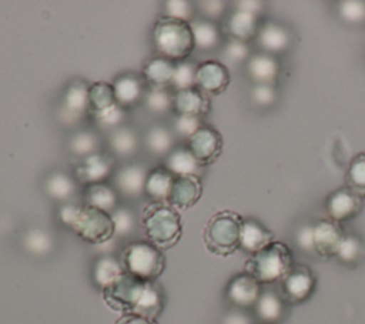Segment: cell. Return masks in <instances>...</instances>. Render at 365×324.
Here are the masks:
<instances>
[{
	"label": "cell",
	"instance_id": "obj_1",
	"mask_svg": "<svg viewBox=\"0 0 365 324\" xmlns=\"http://www.w3.org/2000/svg\"><path fill=\"white\" fill-rule=\"evenodd\" d=\"M106 304L121 314H137L155 320L164 307V294L155 281L141 280L123 271L103 288Z\"/></svg>",
	"mask_w": 365,
	"mask_h": 324
},
{
	"label": "cell",
	"instance_id": "obj_2",
	"mask_svg": "<svg viewBox=\"0 0 365 324\" xmlns=\"http://www.w3.org/2000/svg\"><path fill=\"white\" fill-rule=\"evenodd\" d=\"M141 226L150 243L158 248L173 247L182 234L181 216L168 203H150L144 207Z\"/></svg>",
	"mask_w": 365,
	"mask_h": 324
},
{
	"label": "cell",
	"instance_id": "obj_3",
	"mask_svg": "<svg viewBox=\"0 0 365 324\" xmlns=\"http://www.w3.org/2000/svg\"><path fill=\"white\" fill-rule=\"evenodd\" d=\"M153 40L160 56L170 60H184L194 47L191 21H184L171 17H161L153 29Z\"/></svg>",
	"mask_w": 365,
	"mask_h": 324
},
{
	"label": "cell",
	"instance_id": "obj_4",
	"mask_svg": "<svg viewBox=\"0 0 365 324\" xmlns=\"http://www.w3.org/2000/svg\"><path fill=\"white\" fill-rule=\"evenodd\" d=\"M294 265L292 251L282 241H272L245 261V273L261 284L279 283Z\"/></svg>",
	"mask_w": 365,
	"mask_h": 324
},
{
	"label": "cell",
	"instance_id": "obj_5",
	"mask_svg": "<svg viewBox=\"0 0 365 324\" xmlns=\"http://www.w3.org/2000/svg\"><path fill=\"white\" fill-rule=\"evenodd\" d=\"M244 218L230 210L215 213L204 228V243L215 255H231L240 248V236Z\"/></svg>",
	"mask_w": 365,
	"mask_h": 324
},
{
	"label": "cell",
	"instance_id": "obj_6",
	"mask_svg": "<svg viewBox=\"0 0 365 324\" xmlns=\"http://www.w3.org/2000/svg\"><path fill=\"white\" fill-rule=\"evenodd\" d=\"M121 265L141 280L155 281L165 270V255L150 241H134L124 248Z\"/></svg>",
	"mask_w": 365,
	"mask_h": 324
},
{
	"label": "cell",
	"instance_id": "obj_7",
	"mask_svg": "<svg viewBox=\"0 0 365 324\" xmlns=\"http://www.w3.org/2000/svg\"><path fill=\"white\" fill-rule=\"evenodd\" d=\"M68 227H71L81 240L90 244H103L115 234L111 214L88 204L78 206Z\"/></svg>",
	"mask_w": 365,
	"mask_h": 324
},
{
	"label": "cell",
	"instance_id": "obj_8",
	"mask_svg": "<svg viewBox=\"0 0 365 324\" xmlns=\"http://www.w3.org/2000/svg\"><path fill=\"white\" fill-rule=\"evenodd\" d=\"M317 287V275L305 264H294L279 281V294L287 304H301L307 301Z\"/></svg>",
	"mask_w": 365,
	"mask_h": 324
},
{
	"label": "cell",
	"instance_id": "obj_9",
	"mask_svg": "<svg viewBox=\"0 0 365 324\" xmlns=\"http://www.w3.org/2000/svg\"><path fill=\"white\" fill-rule=\"evenodd\" d=\"M187 148L201 166H205L215 161L221 154L222 137L214 127L201 126L190 138H187Z\"/></svg>",
	"mask_w": 365,
	"mask_h": 324
},
{
	"label": "cell",
	"instance_id": "obj_10",
	"mask_svg": "<svg viewBox=\"0 0 365 324\" xmlns=\"http://www.w3.org/2000/svg\"><path fill=\"white\" fill-rule=\"evenodd\" d=\"M364 207V197L358 196L348 187H339L328 194L325 200V210L331 220L342 223L356 217Z\"/></svg>",
	"mask_w": 365,
	"mask_h": 324
},
{
	"label": "cell",
	"instance_id": "obj_11",
	"mask_svg": "<svg viewBox=\"0 0 365 324\" xmlns=\"http://www.w3.org/2000/svg\"><path fill=\"white\" fill-rule=\"evenodd\" d=\"M261 293L262 284L258 283L251 274L245 271L234 275L228 281L225 288L227 300L241 310H247L251 307L254 308Z\"/></svg>",
	"mask_w": 365,
	"mask_h": 324
},
{
	"label": "cell",
	"instance_id": "obj_12",
	"mask_svg": "<svg viewBox=\"0 0 365 324\" xmlns=\"http://www.w3.org/2000/svg\"><path fill=\"white\" fill-rule=\"evenodd\" d=\"M312 226L315 255L322 258L335 257L336 250L345 237L342 226L331 218H321Z\"/></svg>",
	"mask_w": 365,
	"mask_h": 324
},
{
	"label": "cell",
	"instance_id": "obj_13",
	"mask_svg": "<svg viewBox=\"0 0 365 324\" xmlns=\"http://www.w3.org/2000/svg\"><path fill=\"white\" fill-rule=\"evenodd\" d=\"M230 84V71L217 60H207L197 66L195 87L207 96L222 93Z\"/></svg>",
	"mask_w": 365,
	"mask_h": 324
},
{
	"label": "cell",
	"instance_id": "obj_14",
	"mask_svg": "<svg viewBox=\"0 0 365 324\" xmlns=\"http://www.w3.org/2000/svg\"><path fill=\"white\" fill-rule=\"evenodd\" d=\"M113 171V160L100 153H93L80 158L76 166V177L88 186L103 183Z\"/></svg>",
	"mask_w": 365,
	"mask_h": 324
},
{
	"label": "cell",
	"instance_id": "obj_15",
	"mask_svg": "<svg viewBox=\"0 0 365 324\" xmlns=\"http://www.w3.org/2000/svg\"><path fill=\"white\" fill-rule=\"evenodd\" d=\"M202 194V184L197 176L174 177L170 197L167 200L175 208H190L200 200Z\"/></svg>",
	"mask_w": 365,
	"mask_h": 324
},
{
	"label": "cell",
	"instance_id": "obj_16",
	"mask_svg": "<svg viewBox=\"0 0 365 324\" xmlns=\"http://www.w3.org/2000/svg\"><path fill=\"white\" fill-rule=\"evenodd\" d=\"M274 241V233L254 218H245L241 227L240 248L248 254H255Z\"/></svg>",
	"mask_w": 365,
	"mask_h": 324
},
{
	"label": "cell",
	"instance_id": "obj_17",
	"mask_svg": "<svg viewBox=\"0 0 365 324\" xmlns=\"http://www.w3.org/2000/svg\"><path fill=\"white\" fill-rule=\"evenodd\" d=\"M173 107L178 116L185 114L201 117L210 110V98L197 87L177 90L173 96Z\"/></svg>",
	"mask_w": 365,
	"mask_h": 324
},
{
	"label": "cell",
	"instance_id": "obj_18",
	"mask_svg": "<svg viewBox=\"0 0 365 324\" xmlns=\"http://www.w3.org/2000/svg\"><path fill=\"white\" fill-rule=\"evenodd\" d=\"M287 303L279 293L274 290H262L257 304L254 305L257 317L264 324H277L284 320L287 313Z\"/></svg>",
	"mask_w": 365,
	"mask_h": 324
},
{
	"label": "cell",
	"instance_id": "obj_19",
	"mask_svg": "<svg viewBox=\"0 0 365 324\" xmlns=\"http://www.w3.org/2000/svg\"><path fill=\"white\" fill-rule=\"evenodd\" d=\"M257 40L264 53L274 56L275 53H281L288 49L291 43V36L284 26L268 21L258 29Z\"/></svg>",
	"mask_w": 365,
	"mask_h": 324
},
{
	"label": "cell",
	"instance_id": "obj_20",
	"mask_svg": "<svg viewBox=\"0 0 365 324\" xmlns=\"http://www.w3.org/2000/svg\"><path fill=\"white\" fill-rule=\"evenodd\" d=\"M247 71L255 84H274L279 73V66L272 54L257 53L250 57Z\"/></svg>",
	"mask_w": 365,
	"mask_h": 324
},
{
	"label": "cell",
	"instance_id": "obj_21",
	"mask_svg": "<svg viewBox=\"0 0 365 324\" xmlns=\"http://www.w3.org/2000/svg\"><path fill=\"white\" fill-rule=\"evenodd\" d=\"M175 71V64L173 60L163 56L153 57L145 61L143 69V76L151 88H165L167 84H171Z\"/></svg>",
	"mask_w": 365,
	"mask_h": 324
},
{
	"label": "cell",
	"instance_id": "obj_22",
	"mask_svg": "<svg viewBox=\"0 0 365 324\" xmlns=\"http://www.w3.org/2000/svg\"><path fill=\"white\" fill-rule=\"evenodd\" d=\"M174 177L165 167H157L147 173L144 193L155 203H167Z\"/></svg>",
	"mask_w": 365,
	"mask_h": 324
},
{
	"label": "cell",
	"instance_id": "obj_23",
	"mask_svg": "<svg viewBox=\"0 0 365 324\" xmlns=\"http://www.w3.org/2000/svg\"><path fill=\"white\" fill-rule=\"evenodd\" d=\"M258 29L259 27H258L257 14L238 10V9H235V11L230 16L227 21V30L231 34V37L234 40H241L245 43L252 37H257Z\"/></svg>",
	"mask_w": 365,
	"mask_h": 324
},
{
	"label": "cell",
	"instance_id": "obj_24",
	"mask_svg": "<svg viewBox=\"0 0 365 324\" xmlns=\"http://www.w3.org/2000/svg\"><path fill=\"white\" fill-rule=\"evenodd\" d=\"M147 173L138 164H128L118 170L115 176L117 188L125 196H140L144 193Z\"/></svg>",
	"mask_w": 365,
	"mask_h": 324
},
{
	"label": "cell",
	"instance_id": "obj_25",
	"mask_svg": "<svg viewBox=\"0 0 365 324\" xmlns=\"http://www.w3.org/2000/svg\"><path fill=\"white\" fill-rule=\"evenodd\" d=\"M164 167L175 177L180 176H197L201 174V164L198 160L190 153L188 148H177L168 153L165 157Z\"/></svg>",
	"mask_w": 365,
	"mask_h": 324
},
{
	"label": "cell",
	"instance_id": "obj_26",
	"mask_svg": "<svg viewBox=\"0 0 365 324\" xmlns=\"http://www.w3.org/2000/svg\"><path fill=\"white\" fill-rule=\"evenodd\" d=\"M87 108H90V98H88V86L83 81L71 83L63 97V110L68 116H80Z\"/></svg>",
	"mask_w": 365,
	"mask_h": 324
},
{
	"label": "cell",
	"instance_id": "obj_27",
	"mask_svg": "<svg viewBox=\"0 0 365 324\" xmlns=\"http://www.w3.org/2000/svg\"><path fill=\"white\" fill-rule=\"evenodd\" d=\"M113 87L115 100L121 107L137 103L143 96V83L135 74L120 76L114 81Z\"/></svg>",
	"mask_w": 365,
	"mask_h": 324
},
{
	"label": "cell",
	"instance_id": "obj_28",
	"mask_svg": "<svg viewBox=\"0 0 365 324\" xmlns=\"http://www.w3.org/2000/svg\"><path fill=\"white\" fill-rule=\"evenodd\" d=\"M365 257V243L355 234H345L335 258L346 265H355Z\"/></svg>",
	"mask_w": 365,
	"mask_h": 324
},
{
	"label": "cell",
	"instance_id": "obj_29",
	"mask_svg": "<svg viewBox=\"0 0 365 324\" xmlns=\"http://www.w3.org/2000/svg\"><path fill=\"white\" fill-rule=\"evenodd\" d=\"M88 98H90V108L93 110L94 114L106 108H110L114 104H118L115 100L113 84H108L106 81H97L88 86Z\"/></svg>",
	"mask_w": 365,
	"mask_h": 324
},
{
	"label": "cell",
	"instance_id": "obj_30",
	"mask_svg": "<svg viewBox=\"0 0 365 324\" xmlns=\"http://www.w3.org/2000/svg\"><path fill=\"white\" fill-rule=\"evenodd\" d=\"M86 204L110 213L117 206V193L104 183L88 186V190L86 191Z\"/></svg>",
	"mask_w": 365,
	"mask_h": 324
},
{
	"label": "cell",
	"instance_id": "obj_31",
	"mask_svg": "<svg viewBox=\"0 0 365 324\" xmlns=\"http://www.w3.org/2000/svg\"><path fill=\"white\" fill-rule=\"evenodd\" d=\"M191 30L195 47L202 50L214 49L220 41V31L210 20L191 21Z\"/></svg>",
	"mask_w": 365,
	"mask_h": 324
},
{
	"label": "cell",
	"instance_id": "obj_32",
	"mask_svg": "<svg viewBox=\"0 0 365 324\" xmlns=\"http://www.w3.org/2000/svg\"><path fill=\"white\" fill-rule=\"evenodd\" d=\"M345 187L365 198V153L352 157L345 173Z\"/></svg>",
	"mask_w": 365,
	"mask_h": 324
},
{
	"label": "cell",
	"instance_id": "obj_33",
	"mask_svg": "<svg viewBox=\"0 0 365 324\" xmlns=\"http://www.w3.org/2000/svg\"><path fill=\"white\" fill-rule=\"evenodd\" d=\"M124 271L121 263L113 257H101L94 265V280L103 288L111 284Z\"/></svg>",
	"mask_w": 365,
	"mask_h": 324
},
{
	"label": "cell",
	"instance_id": "obj_34",
	"mask_svg": "<svg viewBox=\"0 0 365 324\" xmlns=\"http://www.w3.org/2000/svg\"><path fill=\"white\" fill-rule=\"evenodd\" d=\"M46 190L50 197L66 201L73 196L76 184L70 176L64 173H53L46 181Z\"/></svg>",
	"mask_w": 365,
	"mask_h": 324
},
{
	"label": "cell",
	"instance_id": "obj_35",
	"mask_svg": "<svg viewBox=\"0 0 365 324\" xmlns=\"http://www.w3.org/2000/svg\"><path fill=\"white\" fill-rule=\"evenodd\" d=\"M110 146L115 154L128 156L137 147V137L131 128L118 127L110 137Z\"/></svg>",
	"mask_w": 365,
	"mask_h": 324
},
{
	"label": "cell",
	"instance_id": "obj_36",
	"mask_svg": "<svg viewBox=\"0 0 365 324\" xmlns=\"http://www.w3.org/2000/svg\"><path fill=\"white\" fill-rule=\"evenodd\" d=\"M173 146V136L164 127H154L147 134V147L154 154H165Z\"/></svg>",
	"mask_w": 365,
	"mask_h": 324
},
{
	"label": "cell",
	"instance_id": "obj_37",
	"mask_svg": "<svg viewBox=\"0 0 365 324\" xmlns=\"http://www.w3.org/2000/svg\"><path fill=\"white\" fill-rule=\"evenodd\" d=\"M195 73H197V66L188 61H181L175 64V71H174L171 84L177 90L195 87Z\"/></svg>",
	"mask_w": 365,
	"mask_h": 324
},
{
	"label": "cell",
	"instance_id": "obj_38",
	"mask_svg": "<svg viewBox=\"0 0 365 324\" xmlns=\"http://www.w3.org/2000/svg\"><path fill=\"white\" fill-rule=\"evenodd\" d=\"M96 147H97V138L90 131H80L70 141L71 153L80 158L93 154Z\"/></svg>",
	"mask_w": 365,
	"mask_h": 324
},
{
	"label": "cell",
	"instance_id": "obj_39",
	"mask_svg": "<svg viewBox=\"0 0 365 324\" xmlns=\"http://www.w3.org/2000/svg\"><path fill=\"white\" fill-rule=\"evenodd\" d=\"M145 106L153 113H164L173 106V96L165 88H151L145 96Z\"/></svg>",
	"mask_w": 365,
	"mask_h": 324
},
{
	"label": "cell",
	"instance_id": "obj_40",
	"mask_svg": "<svg viewBox=\"0 0 365 324\" xmlns=\"http://www.w3.org/2000/svg\"><path fill=\"white\" fill-rule=\"evenodd\" d=\"M339 16L348 23H362L365 20V3L356 0H348L339 3Z\"/></svg>",
	"mask_w": 365,
	"mask_h": 324
},
{
	"label": "cell",
	"instance_id": "obj_41",
	"mask_svg": "<svg viewBox=\"0 0 365 324\" xmlns=\"http://www.w3.org/2000/svg\"><path fill=\"white\" fill-rule=\"evenodd\" d=\"M94 118L104 128H113V127L118 128L120 123L124 120V110L120 104H114L110 108H106L100 113H96Z\"/></svg>",
	"mask_w": 365,
	"mask_h": 324
},
{
	"label": "cell",
	"instance_id": "obj_42",
	"mask_svg": "<svg viewBox=\"0 0 365 324\" xmlns=\"http://www.w3.org/2000/svg\"><path fill=\"white\" fill-rule=\"evenodd\" d=\"M164 16L171 19H178L190 21L192 16V7L190 1L185 0H170L164 3Z\"/></svg>",
	"mask_w": 365,
	"mask_h": 324
},
{
	"label": "cell",
	"instance_id": "obj_43",
	"mask_svg": "<svg viewBox=\"0 0 365 324\" xmlns=\"http://www.w3.org/2000/svg\"><path fill=\"white\" fill-rule=\"evenodd\" d=\"M201 117L198 116H185L181 114L175 118L174 123V130L177 131L178 136L190 138L200 127H201Z\"/></svg>",
	"mask_w": 365,
	"mask_h": 324
},
{
	"label": "cell",
	"instance_id": "obj_44",
	"mask_svg": "<svg viewBox=\"0 0 365 324\" xmlns=\"http://www.w3.org/2000/svg\"><path fill=\"white\" fill-rule=\"evenodd\" d=\"M295 245L307 254H315L314 248V226L312 224H304L298 227L294 237Z\"/></svg>",
	"mask_w": 365,
	"mask_h": 324
},
{
	"label": "cell",
	"instance_id": "obj_45",
	"mask_svg": "<svg viewBox=\"0 0 365 324\" xmlns=\"http://www.w3.org/2000/svg\"><path fill=\"white\" fill-rule=\"evenodd\" d=\"M252 101L259 107L271 106L277 98V90L274 84H255L251 90Z\"/></svg>",
	"mask_w": 365,
	"mask_h": 324
},
{
	"label": "cell",
	"instance_id": "obj_46",
	"mask_svg": "<svg viewBox=\"0 0 365 324\" xmlns=\"http://www.w3.org/2000/svg\"><path fill=\"white\" fill-rule=\"evenodd\" d=\"M225 56L228 60L238 63V61H244L248 56H250V49L248 44L245 41L241 40H231L228 41V44L225 46Z\"/></svg>",
	"mask_w": 365,
	"mask_h": 324
},
{
	"label": "cell",
	"instance_id": "obj_47",
	"mask_svg": "<svg viewBox=\"0 0 365 324\" xmlns=\"http://www.w3.org/2000/svg\"><path fill=\"white\" fill-rule=\"evenodd\" d=\"M115 233H127L133 227V214L125 208H118L111 214Z\"/></svg>",
	"mask_w": 365,
	"mask_h": 324
},
{
	"label": "cell",
	"instance_id": "obj_48",
	"mask_svg": "<svg viewBox=\"0 0 365 324\" xmlns=\"http://www.w3.org/2000/svg\"><path fill=\"white\" fill-rule=\"evenodd\" d=\"M201 13L208 19V20H215L218 17H221V14L225 10V3L224 1H217V0H211V1H200L198 3Z\"/></svg>",
	"mask_w": 365,
	"mask_h": 324
},
{
	"label": "cell",
	"instance_id": "obj_49",
	"mask_svg": "<svg viewBox=\"0 0 365 324\" xmlns=\"http://www.w3.org/2000/svg\"><path fill=\"white\" fill-rule=\"evenodd\" d=\"M115 324H157V321L137 314H121V317L117 318Z\"/></svg>",
	"mask_w": 365,
	"mask_h": 324
},
{
	"label": "cell",
	"instance_id": "obj_50",
	"mask_svg": "<svg viewBox=\"0 0 365 324\" xmlns=\"http://www.w3.org/2000/svg\"><path fill=\"white\" fill-rule=\"evenodd\" d=\"M224 324H252V320L247 314L241 311H235L227 315V318L224 320Z\"/></svg>",
	"mask_w": 365,
	"mask_h": 324
},
{
	"label": "cell",
	"instance_id": "obj_51",
	"mask_svg": "<svg viewBox=\"0 0 365 324\" xmlns=\"http://www.w3.org/2000/svg\"><path fill=\"white\" fill-rule=\"evenodd\" d=\"M237 9L258 16V13L262 10V3L261 1H238Z\"/></svg>",
	"mask_w": 365,
	"mask_h": 324
},
{
	"label": "cell",
	"instance_id": "obj_52",
	"mask_svg": "<svg viewBox=\"0 0 365 324\" xmlns=\"http://www.w3.org/2000/svg\"><path fill=\"white\" fill-rule=\"evenodd\" d=\"M261 324H264V323H261Z\"/></svg>",
	"mask_w": 365,
	"mask_h": 324
}]
</instances>
